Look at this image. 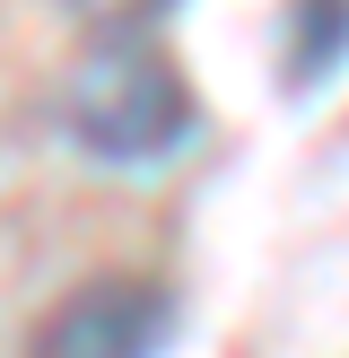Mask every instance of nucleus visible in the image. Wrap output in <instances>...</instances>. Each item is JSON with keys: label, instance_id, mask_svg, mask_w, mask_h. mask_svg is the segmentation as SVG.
I'll return each instance as SVG.
<instances>
[{"label": "nucleus", "instance_id": "f03ea898", "mask_svg": "<svg viewBox=\"0 0 349 358\" xmlns=\"http://www.w3.org/2000/svg\"><path fill=\"white\" fill-rule=\"evenodd\" d=\"M166 332H174V297L157 280H140V271H114V280L70 289L35 324L27 358H157Z\"/></svg>", "mask_w": 349, "mask_h": 358}, {"label": "nucleus", "instance_id": "7ed1b4c3", "mask_svg": "<svg viewBox=\"0 0 349 358\" xmlns=\"http://www.w3.org/2000/svg\"><path fill=\"white\" fill-rule=\"evenodd\" d=\"M341 62H349V0H297L288 9V52H279L288 87H323Z\"/></svg>", "mask_w": 349, "mask_h": 358}, {"label": "nucleus", "instance_id": "20e7f679", "mask_svg": "<svg viewBox=\"0 0 349 358\" xmlns=\"http://www.w3.org/2000/svg\"><path fill=\"white\" fill-rule=\"evenodd\" d=\"M174 0H70V17H79L87 35H105V44H140V27H157Z\"/></svg>", "mask_w": 349, "mask_h": 358}, {"label": "nucleus", "instance_id": "f257e3e1", "mask_svg": "<svg viewBox=\"0 0 349 358\" xmlns=\"http://www.w3.org/2000/svg\"><path fill=\"white\" fill-rule=\"evenodd\" d=\"M61 122L105 166H157L192 140V87L157 44H96L61 87Z\"/></svg>", "mask_w": 349, "mask_h": 358}]
</instances>
